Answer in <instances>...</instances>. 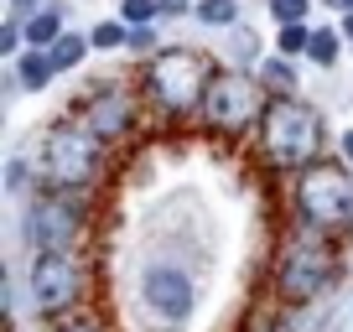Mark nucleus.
Wrapping results in <instances>:
<instances>
[{
    "label": "nucleus",
    "mask_w": 353,
    "mask_h": 332,
    "mask_svg": "<svg viewBox=\"0 0 353 332\" xmlns=\"http://www.w3.org/2000/svg\"><path fill=\"white\" fill-rule=\"evenodd\" d=\"M16 89H26V94H42L47 83L57 78V63H52V52H37V47H26L21 57H16Z\"/></svg>",
    "instance_id": "obj_11"
},
{
    "label": "nucleus",
    "mask_w": 353,
    "mask_h": 332,
    "mask_svg": "<svg viewBox=\"0 0 353 332\" xmlns=\"http://www.w3.org/2000/svg\"><path fill=\"white\" fill-rule=\"evenodd\" d=\"M141 104H145L141 89H130L120 78H104V83H94V89L73 104V120L88 125L104 145H125L135 135V125H141Z\"/></svg>",
    "instance_id": "obj_9"
},
{
    "label": "nucleus",
    "mask_w": 353,
    "mask_h": 332,
    "mask_svg": "<svg viewBox=\"0 0 353 332\" xmlns=\"http://www.w3.org/2000/svg\"><path fill=\"white\" fill-rule=\"evenodd\" d=\"M254 52H260V37H254V32L239 37V57H254Z\"/></svg>",
    "instance_id": "obj_26"
},
{
    "label": "nucleus",
    "mask_w": 353,
    "mask_h": 332,
    "mask_svg": "<svg viewBox=\"0 0 353 332\" xmlns=\"http://www.w3.org/2000/svg\"><path fill=\"white\" fill-rule=\"evenodd\" d=\"M88 223H94L88 192H68V187H37L21 213V234H26L32 260L37 255H78L88 239Z\"/></svg>",
    "instance_id": "obj_5"
},
{
    "label": "nucleus",
    "mask_w": 353,
    "mask_h": 332,
    "mask_svg": "<svg viewBox=\"0 0 353 332\" xmlns=\"http://www.w3.org/2000/svg\"><path fill=\"white\" fill-rule=\"evenodd\" d=\"M88 47H94V42H88V37H78V32H63V37H57L52 47H47V52H52L57 73H68V68H78V63H83V57H88Z\"/></svg>",
    "instance_id": "obj_14"
},
{
    "label": "nucleus",
    "mask_w": 353,
    "mask_h": 332,
    "mask_svg": "<svg viewBox=\"0 0 353 332\" xmlns=\"http://www.w3.org/2000/svg\"><path fill=\"white\" fill-rule=\"evenodd\" d=\"M327 6H338V11H353V0H327Z\"/></svg>",
    "instance_id": "obj_29"
},
{
    "label": "nucleus",
    "mask_w": 353,
    "mask_h": 332,
    "mask_svg": "<svg viewBox=\"0 0 353 332\" xmlns=\"http://www.w3.org/2000/svg\"><path fill=\"white\" fill-rule=\"evenodd\" d=\"M291 213L307 229L327 234V239H343L353 229V177H348V166L322 156L301 177H291Z\"/></svg>",
    "instance_id": "obj_6"
},
{
    "label": "nucleus",
    "mask_w": 353,
    "mask_h": 332,
    "mask_svg": "<svg viewBox=\"0 0 353 332\" xmlns=\"http://www.w3.org/2000/svg\"><path fill=\"white\" fill-rule=\"evenodd\" d=\"M343 42H348L343 32L322 26V32H312V47H307V57H312L317 68H332V63H338V52H343Z\"/></svg>",
    "instance_id": "obj_15"
},
{
    "label": "nucleus",
    "mask_w": 353,
    "mask_h": 332,
    "mask_svg": "<svg viewBox=\"0 0 353 332\" xmlns=\"http://www.w3.org/2000/svg\"><path fill=\"white\" fill-rule=\"evenodd\" d=\"M265 110H270V89L260 83V73L250 78V73H234V68H219L198 120L219 135H244V130H260Z\"/></svg>",
    "instance_id": "obj_8"
},
{
    "label": "nucleus",
    "mask_w": 353,
    "mask_h": 332,
    "mask_svg": "<svg viewBox=\"0 0 353 332\" xmlns=\"http://www.w3.org/2000/svg\"><path fill=\"white\" fill-rule=\"evenodd\" d=\"M94 286V270H88V255H37L32 260V276H26V301H32L37 317L47 322H63L78 311V301L88 296Z\"/></svg>",
    "instance_id": "obj_7"
},
{
    "label": "nucleus",
    "mask_w": 353,
    "mask_h": 332,
    "mask_svg": "<svg viewBox=\"0 0 353 332\" xmlns=\"http://www.w3.org/2000/svg\"><path fill=\"white\" fill-rule=\"evenodd\" d=\"M307 11H312V0H270V16H276L281 26H291V21H307Z\"/></svg>",
    "instance_id": "obj_20"
},
{
    "label": "nucleus",
    "mask_w": 353,
    "mask_h": 332,
    "mask_svg": "<svg viewBox=\"0 0 353 332\" xmlns=\"http://www.w3.org/2000/svg\"><path fill=\"white\" fill-rule=\"evenodd\" d=\"M141 307L151 311V322H161V327H182V322L192 317V307H198V291H192L188 270L151 265L141 276Z\"/></svg>",
    "instance_id": "obj_10"
},
{
    "label": "nucleus",
    "mask_w": 353,
    "mask_h": 332,
    "mask_svg": "<svg viewBox=\"0 0 353 332\" xmlns=\"http://www.w3.org/2000/svg\"><path fill=\"white\" fill-rule=\"evenodd\" d=\"M198 0H161V16H192Z\"/></svg>",
    "instance_id": "obj_24"
},
{
    "label": "nucleus",
    "mask_w": 353,
    "mask_h": 332,
    "mask_svg": "<svg viewBox=\"0 0 353 332\" xmlns=\"http://www.w3.org/2000/svg\"><path fill=\"white\" fill-rule=\"evenodd\" d=\"M198 16L203 26H234L239 21V0H198Z\"/></svg>",
    "instance_id": "obj_17"
},
{
    "label": "nucleus",
    "mask_w": 353,
    "mask_h": 332,
    "mask_svg": "<svg viewBox=\"0 0 353 332\" xmlns=\"http://www.w3.org/2000/svg\"><path fill=\"white\" fill-rule=\"evenodd\" d=\"M338 32H343V37L353 42V11H343V26H338Z\"/></svg>",
    "instance_id": "obj_27"
},
{
    "label": "nucleus",
    "mask_w": 353,
    "mask_h": 332,
    "mask_svg": "<svg viewBox=\"0 0 353 332\" xmlns=\"http://www.w3.org/2000/svg\"><path fill=\"white\" fill-rule=\"evenodd\" d=\"M307 47H312V26H307V21L281 26V37H276V52H281V57H307Z\"/></svg>",
    "instance_id": "obj_16"
},
{
    "label": "nucleus",
    "mask_w": 353,
    "mask_h": 332,
    "mask_svg": "<svg viewBox=\"0 0 353 332\" xmlns=\"http://www.w3.org/2000/svg\"><path fill=\"white\" fill-rule=\"evenodd\" d=\"M120 21L125 26H156L161 21V0H120Z\"/></svg>",
    "instance_id": "obj_19"
},
{
    "label": "nucleus",
    "mask_w": 353,
    "mask_h": 332,
    "mask_svg": "<svg viewBox=\"0 0 353 332\" xmlns=\"http://www.w3.org/2000/svg\"><path fill=\"white\" fill-rule=\"evenodd\" d=\"M343 276L338 239L296 223L291 234H281L276 255H270V291L281 307H312L317 296H327Z\"/></svg>",
    "instance_id": "obj_1"
},
{
    "label": "nucleus",
    "mask_w": 353,
    "mask_h": 332,
    "mask_svg": "<svg viewBox=\"0 0 353 332\" xmlns=\"http://www.w3.org/2000/svg\"><path fill=\"white\" fill-rule=\"evenodd\" d=\"M213 73H219V68L203 52H192V47H156L141 63V83H135V89H141V99L151 104L161 120L182 125V120H192V114H203Z\"/></svg>",
    "instance_id": "obj_2"
},
{
    "label": "nucleus",
    "mask_w": 353,
    "mask_h": 332,
    "mask_svg": "<svg viewBox=\"0 0 353 332\" xmlns=\"http://www.w3.org/2000/svg\"><path fill=\"white\" fill-rule=\"evenodd\" d=\"M260 83H265V89H270V99H291V94H296V83H301V78H296V57H265V63H260Z\"/></svg>",
    "instance_id": "obj_13"
},
{
    "label": "nucleus",
    "mask_w": 353,
    "mask_h": 332,
    "mask_svg": "<svg viewBox=\"0 0 353 332\" xmlns=\"http://www.w3.org/2000/svg\"><path fill=\"white\" fill-rule=\"evenodd\" d=\"M110 151L99 135L78 120H57L42 135L37 151V187H68V192H94L110 177Z\"/></svg>",
    "instance_id": "obj_3"
},
{
    "label": "nucleus",
    "mask_w": 353,
    "mask_h": 332,
    "mask_svg": "<svg viewBox=\"0 0 353 332\" xmlns=\"http://www.w3.org/2000/svg\"><path fill=\"white\" fill-rule=\"evenodd\" d=\"M21 21H26V47H37V52H47V47H52L57 37L68 32V26H63V11H57V6H42V11L21 16Z\"/></svg>",
    "instance_id": "obj_12"
},
{
    "label": "nucleus",
    "mask_w": 353,
    "mask_h": 332,
    "mask_svg": "<svg viewBox=\"0 0 353 332\" xmlns=\"http://www.w3.org/2000/svg\"><path fill=\"white\" fill-rule=\"evenodd\" d=\"M11 6V16H32V11H42V0H6Z\"/></svg>",
    "instance_id": "obj_25"
},
{
    "label": "nucleus",
    "mask_w": 353,
    "mask_h": 332,
    "mask_svg": "<svg viewBox=\"0 0 353 332\" xmlns=\"http://www.w3.org/2000/svg\"><path fill=\"white\" fill-rule=\"evenodd\" d=\"M32 177H37V166L11 161V172H6V187H11V192H26V187H32Z\"/></svg>",
    "instance_id": "obj_22"
},
{
    "label": "nucleus",
    "mask_w": 353,
    "mask_h": 332,
    "mask_svg": "<svg viewBox=\"0 0 353 332\" xmlns=\"http://www.w3.org/2000/svg\"><path fill=\"white\" fill-rule=\"evenodd\" d=\"M343 156H348V166H353V130L343 135Z\"/></svg>",
    "instance_id": "obj_28"
},
{
    "label": "nucleus",
    "mask_w": 353,
    "mask_h": 332,
    "mask_svg": "<svg viewBox=\"0 0 353 332\" xmlns=\"http://www.w3.org/2000/svg\"><path fill=\"white\" fill-rule=\"evenodd\" d=\"M57 332H104V322L94 317V311H73V317L57 322Z\"/></svg>",
    "instance_id": "obj_21"
},
{
    "label": "nucleus",
    "mask_w": 353,
    "mask_h": 332,
    "mask_svg": "<svg viewBox=\"0 0 353 332\" xmlns=\"http://www.w3.org/2000/svg\"><path fill=\"white\" fill-rule=\"evenodd\" d=\"M322 145H327V125L312 104H301L296 94L291 99H270L260 120V156L270 172L281 177H301L312 161H322Z\"/></svg>",
    "instance_id": "obj_4"
},
{
    "label": "nucleus",
    "mask_w": 353,
    "mask_h": 332,
    "mask_svg": "<svg viewBox=\"0 0 353 332\" xmlns=\"http://www.w3.org/2000/svg\"><path fill=\"white\" fill-rule=\"evenodd\" d=\"M88 42L99 47V52H114V47H130V26L114 16V21H99L94 32H88Z\"/></svg>",
    "instance_id": "obj_18"
},
{
    "label": "nucleus",
    "mask_w": 353,
    "mask_h": 332,
    "mask_svg": "<svg viewBox=\"0 0 353 332\" xmlns=\"http://www.w3.org/2000/svg\"><path fill=\"white\" fill-rule=\"evenodd\" d=\"M130 47L151 57V52H156V26H130Z\"/></svg>",
    "instance_id": "obj_23"
}]
</instances>
